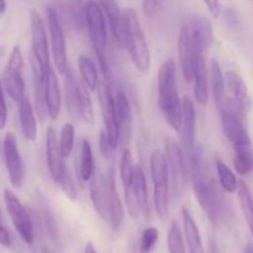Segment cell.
Listing matches in <instances>:
<instances>
[{
	"mask_svg": "<svg viewBox=\"0 0 253 253\" xmlns=\"http://www.w3.org/2000/svg\"><path fill=\"white\" fill-rule=\"evenodd\" d=\"M124 190H125V200L128 215L132 219H138L141 215L147 212V183H146L145 173L138 165H135L132 177L128 184L124 187Z\"/></svg>",
	"mask_w": 253,
	"mask_h": 253,
	"instance_id": "obj_5",
	"label": "cell"
},
{
	"mask_svg": "<svg viewBox=\"0 0 253 253\" xmlns=\"http://www.w3.org/2000/svg\"><path fill=\"white\" fill-rule=\"evenodd\" d=\"M114 105H115L116 119H118L119 131H120V143L130 141L132 135V108L126 94L120 89L113 90Z\"/></svg>",
	"mask_w": 253,
	"mask_h": 253,
	"instance_id": "obj_16",
	"label": "cell"
},
{
	"mask_svg": "<svg viewBox=\"0 0 253 253\" xmlns=\"http://www.w3.org/2000/svg\"><path fill=\"white\" fill-rule=\"evenodd\" d=\"M0 245L5 247L11 246V236H10V232L2 225V222H0Z\"/></svg>",
	"mask_w": 253,
	"mask_h": 253,
	"instance_id": "obj_46",
	"label": "cell"
},
{
	"mask_svg": "<svg viewBox=\"0 0 253 253\" xmlns=\"http://www.w3.org/2000/svg\"><path fill=\"white\" fill-rule=\"evenodd\" d=\"M194 47L192 42V34L188 22L182 25L178 37V57H179L180 69L187 83L193 82L194 74Z\"/></svg>",
	"mask_w": 253,
	"mask_h": 253,
	"instance_id": "obj_14",
	"label": "cell"
},
{
	"mask_svg": "<svg viewBox=\"0 0 253 253\" xmlns=\"http://www.w3.org/2000/svg\"><path fill=\"white\" fill-rule=\"evenodd\" d=\"M2 151H4L5 165H6L7 174L11 185L15 188H20L24 182V163H22L21 155L17 147L16 137L11 132H7L2 142Z\"/></svg>",
	"mask_w": 253,
	"mask_h": 253,
	"instance_id": "obj_12",
	"label": "cell"
},
{
	"mask_svg": "<svg viewBox=\"0 0 253 253\" xmlns=\"http://www.w3.org/2000/svg\"><path fill=\"white\" fill-rule=\"evenodd\" d=\"M123 20L124 47L127 48L136 69H138L141 73H147L151 67V53L137 12L132 7H128L123 12Z\"/></svg>",
	"mask_w": 253,
	"mask_h": 253,
	"instance_id": "obj_3",
	"label": "cell"
},
{
	"mask_svg": "<svg viewBox=\"0 0 253 253\" xmlns=\"http://www.w3.org/2000/svg\"><path fill=\"white\" fill-rule=\"evenodd\" d=\"M234 167L240 175H250L253 173V148L252 145H242L234 147Z\"/></svg>",
	"mask_w": 253,
	"mask_h": 253,
	"instance_id": "obj_31",
	"label": "cell"
},
{
	"mask_svg": "<svg viewBox=\"0 0 253 253\" xmlns=\"http://www.w3.org/2000/svg\"><path fill=\"white\" fill-rule=\"evenodd\" d=\"M109 179V214H108V222L110 229L113 231H119L124 222V208L121 204L120 197L116 190L115 185V177L114 172L110 170L108 175Z\"/></svg>",
	"mask_w": 253,
	"mask_h": 253,
	"instance_id": "obj_23",
	"label": "cell"
},
{
	"mask_svg": "<svg viewBox=\"0 0 253 253\" xmlns=\"http://www.w3.org/2000/svg\"><path fill=\"white\" fill-rule=\"evenodd\" d=\"M84 253H96L95 247H94V245L91 244V242H88V244L85 245V250H84Z\"/></svg>",
	"mask_w": 253,
	"mask_h": 253,
	"instance_id": "obj_47",
	"label": "cell"
},
{
	"mask_svg": "<svg viewBox=\"0 0 253 253\" xmlns=\"http://www.w3.org/2000/svg\"><path fill=\"white\" fill-rule=\"evenodd\" d=\"M165 0H143V12L147 17H155L162 10Z\"/></svg>",
	"mask_w": 253,
	"mask_h": 253,
	"instance_id": "obj_43",
	"label": "cell"
},
{
	"mask_svg": "<svg viewBox=\"0 0 253 253\" xmlns=\"http://www.w3.org/2000/svg\"><path fill=\"white\" fill-rule=\"evenodd\" d=\"M210 73H211V89L215 104H216L217 108L221 110V109L224 108L225 103H226V96H225L226 79H225L221 67H220L219 62H217L216 59H212L211 61Z\"/></svg>",
	"mask_w": 253,
	"mask_h": 253,
	"instance_id": "obj_30",
	"label": "cell"
},
{
	"mask_svg": "<svg viewBox=\"0 0 253 253\" xmlns=\"http://www.w3.org/2000/svg\"><path fill=\"white\" fill-rule=\"evenodd\" d=\"M166 157H167L169 178L172 180V190L175 197L182 194L187 183V165L184 153L179 143L172 137H167L165 141Z\"/></svg>",
	"mask_w": 253,
	"mask_h": 253,
	"instance_id": "obj_9",
	"label": "cell"
},
{
	"mask_svg": "<svg viewBox=\"0 0 253 253\" xmlns=\"http://www.w3.org/2000/svg\"><path fill=\"white\" fill-rule=\"evenodd\" d=\"M74 136H76V131H74V126L71 123H67L66 125L62 127L61 136H59V147H61L62 155L64 158L69 157L73 151L74 147Z\"/></svg>",
	"mask_w": 253,
	"mask_h": 253,
	"instance_id": "obj_37",
	"label": "cell"
},
{
	"mask_svg": "<svg viewBox=\"0 0 253 253\" xmlns=\"http://www.w3.org/2000/svg\"><path fill=\"white\" fill-rule=\"evenodd\" d=\"M46 253H51V252H48V251H46Z\"/></svg>",
	"mask_w": 253,
	"mask_h": 253,
	"instance_id": "obj_51",
	"label": "cell"
},
{
	"mask_svg": "<svg viewBox=\"0 0 253 253\" xmlns=\"http://www.w3.org/2000/svg\"><path fill=\"white\" fill-rule=\"evenodd\" d=\"M215 166H216V172H217V178H219V184L222 188V190H225L226 193H232L237 192V188H239V180H237L235 173L222 162L220 158L215 160Z\"/></svg>",
	"mask_w": 253,
	"mask_h": 253,
	"instance_id": "obj_34",
	"label": "cell"
},
{
	"mask_svg": "<svg viewBox=\"0 0 253 253\" xmlns=\"http://www.w3.org/2000/svg\"><path fill=\"white\" fill-rule=\"evenodd\" d=\"M168 251L169 253H185L182 231L175 221L172 222L168 232Z\"/></svg>",
	"mask_w": 253,
	"mask_h": 253,
	"instance_id": "obj_38",
	"label": "cell"
},
{
	"mask_svg": "<svg viewBox=\"0 0 253 253\" xmlns=\"http://www.w3.org/2000/svg\"><path fill=\"white\" fill-rule=\"evenodd\" d=\"M133 169H135V165H133L132 155H131V151L128 150V147H126L124 150L120 162V177L124 187H126L130 182L131 177L133 174Z\"/></svg>",
	"mask_w": 253,
	"mask_h": 253,
	"instance_id": "obj_39",
	"label": "cell"
},
{
	"mask_svg": "<svg viewBox=\"0 0 253 253\" xmlns=\"http://www.w3.org/2000/svg\"><path fill=\"white\" fill-rule=\"evenodd\" d=\"M194 54V98L199 105H205L209 99V86H208V71L205 64L204 52L195 51Z\"/></svg>",
	"mask_w": 253,
	"mask_h": 253,
	"instance_id": "obj_19",
	"label": "cell"
},
{
	"mask_svg": "<svg viewBox=\"0 0 253 253\" xmlns=\"http://www.w3.org/2000/svg\"><path fill=\"white\" fill-rule=\"evenodd\" d=\"M183 119L180 127V140L185 150L190 151L195 146V130H197V116L194 104L189 96L182 99Z\"/></svg>",
	"mask_w": 253,
	"mask_h": 253,
	"instance_id": "obj_18",
	"label": "cell"
},
{
	"mask_svg": "<svg viewBox=\"0 0 253 253\" xmlns=\"http://www.w3.org/2000/svg\"><path fill=\"white\" fill-rule=\"evenodd\" d=\"M6 11V0H0V14Z\"/></svg>",
	"mask_w": 253,
	"mask_h": 253,
	"instance_id": "obj_49",
	"label": "cell"
},
{
	"mask_svg": "<svg viewBox=\"0 0 253 253\" xmlns=\"http://www.w3.org/2000/svg\"><path fill=\"white\" fill-rule=\"evenodd\" d=\"M183 216V227H184V236L187 240L188 250L189 253H205L204 246H203L202 237H200L199 227L195 224L194 219L188 211L187 208H184L182 211Z\"/></svg>",
	"mask_w": 253,
	"mask_h": 253,
	"instance_id": "obj_29",
	"label": "cell"
},
{
	"mask_svg": "<svg viewBox=\"0 0 253 253\" xmlns=\"http://www.w3.org/2000/svg\"><path fill=\"white\" fill-rule=\"evenodd\" d=\"M7 123V108H6V101H5L4 90H2V84L0 81V130L6 126Z\"/></svg>",
	"mask_w": 253,
	"mask_h": 253,
	"instance_id": "obj_44",
	"label": "cell"
},
{
	"mask_svg": "<svg viewBox=\"0 0 253 253\" xmlns=\"http://www.w3.org/2000/svg\"><path fill=\"white\" fill-rule=\"evenodd\" d=\"M110 26L111 35L118 44L124 46V20L123 12L116 0H98Z\"/></svg>",
	"mask_w": 253,
	"mask_h": 253,
	"instance_id": "obj_22",
	"label": "cell"
},
{
	"mask_svg": "<svg viewBox=\"0 0 253 253\" xmlns=\"http://www.w3.org/2000/svg\"><path fill=\"white\" fill-rule=\"evenodd\" d=\"M99 148H100L101 155L105 158H109L113 156L114 151L116 150L115 147L111 143L110 138H109L108 133H106L105 130L100 131V136H99Z\"/></svg>",
	"mask_w": 253,
	"mask_h": 253,
	"instance_id": "obj_42",
	"label": "cell"
},
{
	"mask_svg": "<svg viewBox=\"0 0 253 253\" xmlns=\"http://www.w3.org/2000/svg\"><path fill=\"white\" fill-rule=\"evenodd\" d=\"M30 25H31L32 57L39 64L41 73L44 76L47 69L51 67L49 66L48 40H47V32L43 20L36 10H31V12H30Z\"/></svg>",
	"mask_w": 253,
	"mask_h": 253,
	"instance_id": "obj_10",
	"label": "cell"
},
{
	"mask_svg": "<svg viewBox=\"0 0 253 253\" xmlns=\"http://www.w3.org/2000/svg\"><path fill=\"white\" fill-rule=\"evenodd\" d=\"M62 190L66 194V197L68 199H71L72 202H76L78 199V187H77L76 182H74L73 177H72L71 172L66 168L63 175L61 178V182H59Z\"/></svg>",
	"mask_w": 253,
	"mask_h": 253,
	"instance_id": "obj_41",
	"label": "cell"
},
{
	"mask_svg": "<svg viewBox=\"0 0 253 253\" xmlns=\"http://www.w3.org/2000/svg\"><path fill=\"white\" fill-rule=\"evenodd\" d=\"M209 253H220L219 251V247H217L216 242L211 241L210 242V246H209Z\"/></svg>",
	"mask_w": 253,
	"mask_h": 253,
	"instance_id": "obj_48",
	"label": "cell"
},
{
	"mask_svg": "<svg viewBox=\"0 0 253 253\" xmlns=\"http://www.w3.org/2000/svg\"><path fill=\"white\" fill-rule=\"evenodd\" d=\"M46 160L51 178L56 184H59L62 175L66 170V165L53 126H48L46 131Z\"/></svg>",
	"mask_w": 253,
	"mask_h": 253,
	"instance_id": "obj_13",
	"label": "cell"
},
{
	"mask_svg": "<svg viewBox=\"0 0 253 253\" xmlns=\"http://www.w3.org/2000/svg\"><path fill=\"white\" fill-rule=\"evenodd\" d=\"M225 79H226V84L231 91L235 104L246 115L252 108V99L250 96L244 78L236 72L229 71L225 74Z\"/></svg>",
	"mask_w": 253,
	"mask_h": 253,
	"instance_id": "obj_20",
	"label": "cell"
},
{
	"mask_svg": "<svg viewBox=\"0 0 253 253\" xmlns=\"http://www.w3.org/2000/svg\"><path fill=\"white\" fill-rule=\"evenodd\" d=\"M78 109L79 116L84 123L88 125L95 124V116H94L93 100L90 96V90L84 83L79 84V96H78Z\"/></svg>",
	"mask_w": 253,
	"mask_h": 253,
	"instance_id": "obj_33",
	"label": "cell"
},
{
	"mask_svg": "<svg viewBox=\"0 0 253 253\" xmlns=\"http://www.w3.org/2000/svg\"><path fill=\"white\" fill-rule=\"evenodd\" d=\"M47 24L49 29V36H51V51L53 57L54 67L58 73L64 74L68 66V58H67L66 48V35H64L63 25H62L61 17L56 7L47 6L46 9Z\"/></svg>",
	"mask_w": 253,
	"mask_h": 253,
	"instance_id": "obj_6",
	"label": "cell"
},
{
	"mask_svg": "<svg viewBox=\"0 0 253 253\" xmlns=\"http://www.w3.org/2000/svg\"><path fill=\"white\" fill-rule=\"evenodd\" d=\"M78 68L81 72L83 83L88 86L90 91H95L99 86V74L95 63L88 56L82 54L78 58Z\"/></svg>",
	"mask_w": 253,
	"mask_h": 253,
	"instance_id": "obj_32",
	"label": "cell"
},
{
	"mask_svg": "<svg viewBox=\"0 0 253 253\" xmlns=\"http://www.w3.org/2000/svg\"><path fill=\"white\" fill-rule=\"evenodd\" d=\"M205 5H207L208 10L211 14V16L217 17L221 11V6H220V0H204Z\"/></svg>",
	"mask_w": 253,
	"mask_h": 253,
	"instance_id": "obj_45",
	"label": "cell"
},
{
	"mask_svg": "<svg viewBox=\"0 0 253 253\" xmlns=\"http://www.w3.org/2000/svg\"><path fill=\"white\" fill-rule=\"evenodd\" d=\"M19 120L25 138L35 141L37 137V120L34 108L27 98H24L19 104Z\"/></svg>",
	"mask_w": 253,
	"mask_h": 253,
	"instance_id": "obj_28",
	"label": "cell"
},
{
	"mask_svg": "<svg viewBox=\"0 0 253 253\" xmlns=\"http://www.w3.org/2000/svg\"><path fill=\"white\" fill-rule=\"evenodd\" d=\"M192 34L193 47L195 51L205 52L212 43L214 32H212L211 22L204 16H192L188 21Z\"/></svg>",
	"mask_w": 253,
	"mask_h": 253,
	"instance_id": "obj_17",
	"label": "cell"
},
{
	"mask_svg": "<svg viewBox=\"0 0 253 253\" xmlns=\"http://www.w3.org/2000/svg\"><path fill=\"white\" fill-rule=\"evenodd\" d=\"M24 68V58L20 47L14 46L10 52L6 67L2 72V84L10 98L19 104L25 96V82L21 71Z\"/></svg>",
	"mask_w": 253,
	"mask_h": 253,
	"instance_id": "obj_7",
	"label": "cell"
},
{
	"mask_svg": "<svg viewBox=\"0 0 253 253\" xmlns=\"http://www.w3.org/2000/svg\"><path fill=\"white\" fill-rule=\"evenodd\" d=\"M32 74H34V93H35V108H36L37 115L40 120L43 123L48 116L46 104V90H44V76L41 73L39 64L34 58L31 61Z\"/></svg>",
	"mask_w": 253,
	"mask_h": 253,
	"instance_id": "obj_26",
	"label": "cell"
},
{
	"mask_svg": "<svg viewBox=\"0 0 253 253\" xmlns=\"http://www.w3.org/2000/svg\"><path fill=\"white\" fill-rule=\"evenodd\" d=\"M237 194H239V202L241 205V210L244 212L245 220H246L249 229L253 236V198L249 187L244 180L239 182V188H237Z\"/></svg>",
	"mask_w": 253,
	"mask_h": 253,
	"instance_id": "obj_35",
	"label": "cell"
},
{
	"mask_svg": "<svg viewBox=\"0 0 253 253\" xmlns=\"http://www.w3.org/2000/svg\"><path fill=\"white\" fill-rule=\"evenodd\" d=\"M244 253H253V245H247V246L245 247Z\"/></svg>",
	"mask_w": 253,
	"mask_h": 253,
	"instance_id": "obj_50",
	"label": "cell"
},
{
	"mask_svg": "<svg viewBox=\"0 0 253 253\" xmlns=\"http://www.w3.org/2000/svg\"><path fill=\"white\" fill-rule=\"evenodd\" d=\"M84 0H68L67 4V15L77 30H83L86 27V15Z\"/></svg>",
	"mask_w": 253,
	"mask_h": 253,
	"instance_id": "obj_36",
	"label": "cell"
},
{
	"mask_svg": "<svg viewBox=\"0 0 253 253\" xmlns=\"http://www.w3.org/2000/svg\"><path fill=\"white\" fill-rule=\"evenodd\" d=\"M158 237H160V232L156 227H147L142 231L140 239V253H150L153 250V247L156 246L158 241Z\"/></svg>",
	"mask_w": 253,
	"mask_h": 253,
	"instance_id": "obj_40",
	"label": "cell"
},
{
	"mask_svg": "<svg viewBox=\"0 0 253 253\" xmlns=\"http://www.w3.org/2000/svg\"><path fill=\"white\" fill-rule=\"evenodd\" d=\"M189 152V170L195 198L200 208L214 226L224 215L225 199L219 184L205 170L203 148L194 146Z\"/></svg>",
	"mask_w": 253,
	"mask_h": 253,
	"instance_id": "obj_1",
	"label": "cell"
},
{
	"mask_svg": "<svg viewBox=\"0 0 253 253\" xmlns=\"http://www.w3.org/2000/svg\"><path fill=\"white\" fill-rule=\"evenodd\" d=\"M150 168L155 188H169V168L166 153L160 150L153 151L151 153Z\"/></svg>",
	"mask_w": 253,
	"mask_h": 253,
	"instance_id": "obj_25",
	"label": "cell"
},
{
	"mask_svg": "<svg viewBox=\"0 0 253 253\" xmlns=\"http://www.w3.org/2000/svg\"><path fill=\"white\" fill-rule=\"evenodd\" d=\"M76 165L78 179L82 183L90 180L94 172H95V167H94L95 165H94V156L90 142L86 138H83V141H82L79 152L77 153Z\"/></svg>",
	"mask_w": 253,
	"mask_h": 253,
	"instance_id": "obj_24",
	"label": "cell"
},
{
	"mask_svg": "<svg viewBox=\"0 0 253 253\" xmlns=\"http://www.w3.org/2000/svg\"><path fill=\"white\" fill-rule=\"evenodd\" d=\"M89 190L93 207L99 216L108 222L109 214V179L100 170L94 172L89 180Z\"/></svg>",
	"mask_w": 253,
	"mask_h": 253,
	"instance_id": "obj_15",
	"label": "cell"
},
{
	"mask_svg": "<svg viewBox=\"0 0 253 253\" xmlns=\"http://www.w3.org/2000/svg\"><path fill=\"white\" fill-rule=\"evenodd\" d=\"M158 105L168 124L175 131H180L183 108L178 94L175 63L173 59L163 62L158 72Z\"/></svg>",
	"mask_w": 253,
	"mask_h": 253,
	"instance_id": "obj_2",
	"label": "cell"
},
{
	"mask_svg": "<svg viewBox=\"0 0 253 253\" xmlns=\"http://www.w3.org/2000/svg\"><path fill=\"white\" fill-rule=\"evenodd\" d=\"M64 76V98H66L67 111L72 119L79 118L78 109V96H79V84L81 82L77 81L76 74L71 68L67 69Z\"/></svg>",
	"mask_w": 253,
	"mask_h": 253,
	"instance_id": "obj_27",
	"label": "cell"
},
{
	"mask_svg": "<svg viewBox=\"0 0 253 253\" xmlns=\"http://www.w3.org/2000/svg\"><path fill=\"white\" fill-rule=\"evenodd\" d=\"M86 29L89 31L91 44L94 47L99 66L106 81L111 79V71L106 57V46H108V29H106V17L99 2L89 0L85 4Z\"/></svg>",
	"mask_w": 253,
	"mask_h": 253,
	"instance_id": "obj_4",
	"label": "cell"
},
{
	"mask_svg": "<svg viewBox=\"0 0 253 253\" xmlns=\"http://www.w3.org/2000/svg\"><path fill=\"white\" fill-rule=\"evenodd\" d=\"M4 200L7 214L19 236L25 244L32 245L35 241V230L31 216L27 212L26 208L22 205L19 198L7 188L4 190Z\"/></svg>",
	"mask_w": 253,
	"mask_h": 253,
	"instance_id": "obj_8",
	"label": "cell"
},
{
	"mask_svg": "<svg viewBox=\"0 0 253 253\" xmlns=\"http://www.w3.org/2000/svg\"><path fill=\"white\" fill-rule=\"evenodd\" d=\"M44 90H46V104L48 116L52 120H56L61 111L62 95L59 89V82L56 72L52 67L47 69L44 74Z\"/></svg>",
	"mask_w": 253,
	"mask_h": 253,
	"instance_id": "obj_21",
	"label": "cell"
},
{
	"mask_svg": "<svg viewBox=\"0 0 253 253\" xmlns=\"http://www.w3.org/2000/svg\"><path fill=\"white\" fill-rule=\"evenodd\" d=\"M98 95L99 103H100L101 115H103L104 126H105L104 130L108 133L114 147L118 148V146L120 145V131H119L115 105H114L113 89H111L110 84L106 83V82L99 84Z\"/></svg>",
	"mask_w": 253,
	"mask_h": 253,
	"instance_id": "obj_11",
	"label": "cell"
}]
</instances>
